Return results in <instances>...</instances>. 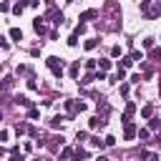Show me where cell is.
I'll return each instance as SVG.
<instances>
[{
  "mask_svg": "<svg viewBox=\"0 0 161 161\" xmlns=\"http://www.w3.org/2000/svg\"><path fill=\"white\" fill-rule=\"evenodd\" d=\"M38 116H40L38 108H28V118H38Z\"/></svg>",
  "mask_w": 161,
  "mask_h": 161,
  "instance_id": "cell-31",
  "label": "cell"
},
{
  "mask_svg": "<svg viewBox=\"0 0 161 161\" xmlns=\"http://www.w3.org/2000/svg\"><path fill=\"white\" fill-rule=\"evenodd\" d=\"M0 156H5V146L3 143H0Z\"/></svg>",
  "mask_w": 161,
  "mask_h": 161,
  "instance_id": "cell-42",
  "label": "cell"
},
{
  "mask_svg": "<svg viewBox=\"0 0 161 161\" xmlns=\"http://www.w3.org/2000/svg\"><path fill=\"white\" fill-rule=\"evenodd\" d=\"M33 30H35L38 35H45V33H48V28H45L43 18H35V20H33Z\"/></svg>",
  "mask_w": 161,
  "mask_h": 161,
  "instance_id": "cell-5",
  "label": "cell"
},
{
  "mask_svg": "<svg viewBox=\"0 0 161 161\" xmlns=\"http://www.w3.org/2000/svg\"><path fill=\"white\" fill-rule=\"evenodd\" d=\"M148 8H151V0H141V10H143V15L148 13Z\"/></svg>",
  "mask_w": 161,
  "mask_h": 161,
  "instance_id": "cell-29",
  "label": "cell"
},
{
  "mask_svg": "<svg viewBox=\"0 0 161 161\" xmlns=\"http://www.w3.org/2000/svg\"><path fill=\"white\" fill-rule=\"evenodd\" d=\"M106 78H108V75H106L103 70H96V80H106Z\"/></svg>",
  "mask_w": 161,
  "mask_h": 161,
  "instance_id": "cell-35",
  "label": "cell"
},
{
  "mask_svg": "<svg viewBox=\"0 0 161 161\" xmlns=\"http://www.w3.org/2000/svg\"><path fill=\"white\" fill-rule=\"evenodd\" d=\"M83 158H88V151L86 148H75L73 151V161H83Z\"/></svg>",
  "mask_w": 161,
  "mask_h": 161,
  "instance_id": "cell-11",
  "label": "cell"
},
{
  "mask_svg": "<svg viewBox=\"0 0 161 161\" xmlns=\"http://www.w3.org/2000/svg\"><path fill=\"white\" fill-rule=\"evenodd\" d=\"M13 86H15V78H13V75H5V78L0 80V88H3V91H10Z\"/></svg>",
  "mask_w": 161,
  "mask_h": 161,
  "instance_id": "cell-7",
  "label": "cell"
},
{
  "mask_svg": "<svg viewBox=\"0 0 161 161\" xmlns=\"http://www.w3.org/2000/svg\"><path fill=\"white\" fill-rule=\"evenodd\" d=\"M136 136H138L141 141H146V138L151 136V131H148V128H138V131H136Z\"/></svg>",
  "mask_w": 161,
  "mask_h": 161,
  "instance_id": "cell-22",
  "label": "cell"
},
{
  "mask_svg": "<svg viewBox=\"0 0 161 161\" xmlns=\"http://www.w3.org/2000/svg\"><path fill=\"white\" fill-rule=\"evenodd\" d=\"M116 75H118V80H126V68H118V73H116Z\"/></svg>",
  "mask_w": 161,
  "mask_h": 161,
  "instance_id": "cell-36",
  "label": "cell"
},
{
  "mask_svg": "<svg viewBox=\"0 0 161 161\" xmlns=\"http://www.w3.org/2000/svg\"><path fill=\"white\" fill-rule=\"evenodd\" d=\"M15 103H18V106H25V108H33V101H30L28 96H15Z\"/></svg>",
  "mask_w": 161,
  "mask_h": 161,
  "instance_id": "cell-8",
  "label": "cell"
},
{
  "mask_svg": "<svg viewBox=\"0 0 161 161\" xmlns=\"http://www.w3.org/2000/svg\"><path fill=\"white\" fill-rule=\"evenodd\" d=\"M128 80H131V83H141V75H138V73H133V75H131Z\"/></svg>",
  "mask_w": 161,
  "mask_h": 161,
  "instance_id": "cell-39",
  "label": "cell"
},
{
  "mask_svg": "<svg viewBox=\"0 0 161 161\" xmlns=\"http://www.w3.org/2000/svg\"><path fill=\"white\" fill-rule=\"evenodd\" d=\"M45 65L50 68V73H53L55 78H63L65 68H63V60H60V58H55V55H48V58H45Z\"/></svg>",
  "mask_w": 161,
  "mask_h": 161,
  "instance_id": "cell-1",
  "label": "cell"
},
{
  "mask_svg": "<svg viewBox=\"0 0 161 161\" xmlns=\"http://www.w3.org/2000/svg\"><path fill=\"white\" fill-rule=\"evenodd\" d=\"M28 88H30V91H38V83H35V78H30V80H28Z\"/></svg>",
  "mask_w": 161,
  "mask_h": 161,
  "instance_id": "cell-37",
  "label": "cell"
},
{
  "mask_svg": "<svg viewBox=\"0 0 161 161\" xmlns=\"http://www.w3.org/2000/svg\"><path fill=\"white\" fill-rule=\"evenodd\" d=\"M68 73H70V78H78V73H80V60H75V63L68 68Z\"/></svg>",
  "mask_w": 161,
  "mask_h": 161,
  "instance_id": "cell-14",
  "label": "cell"
},
{
  "mask_svg": "<svg viewBox=\"0 0 161 161\" xmlns=\"http://www.w3.org/2000/svg\"><path fill=\"white\" fill-rule=\"evenodd\" d=\"M106 123H108V121L101 118V116H91V118H88V126H91V128H98V126H106Z\"/></svg>",
  "mask_w": 161,
  "mask_h": 161,
  "instance_id": "cell-6",
  "label": "cell"
},
{
  "mask_svg": "<svg viewBox=\"0 0 161 161\" xmlns=\"http://www.w3.org/2000/svg\"><path fill=\"white\" fill-rule=\"evenodd\" d=\"M131 60H133V63H136V60H143V53H141V50H133V53H131Z\"/></svg>",
  "mask_w": 161,
  "mask_h": 161,
  "instance_id": "cell-28",
  "label": "cell"
},
{
  "mask_svg": "<svg viewBox=\"0 0 161 161\" xmlns=\"http://www.w3.org/2000/svg\"><path fill=\"white\" fill-rule=\"evenodd\" d=\"M68 3H73V0H68Z\"/></svg>",
  "mask_w": 161,
  "mask_h": 161,
  "instance_id": "cell-46",
  "label": "cell"
},
{
  "mask_svg": "<svg viewBox=\"0 0 161 161\" xmlns=\"http://www.w3.org/2000/svg\"><path fill=\"white\" fill-rule=\"evenodd\" d=\"M133 65V60H131V55H123L121 60H118V68H131Z\"/></svg>",
  "mask_w": 161,
  "mask_h": 161,
  "instance_id": "cell-16",
  "label": "cell"
},
{
  "mask_svg": "<svg viewBox=\"0 0 161 161\" xmlns=\"http://www.w3.org/2000/svg\"><path fill=\"white\" fill-rule=\"evenodd\" d=\"M96 45H98V38H88V40L83 43V48H86V50H93Z\"/></svg>",
  "mask_w": 161,
  "mask_h": 161,
  "instance_id": "cell-19",
  "label": "cell"
},
{
  "mask_svg": "<svg viewBox=\"0 0 161 161\" xmlns=\"http://www.w3.org/2000/svg\"><path fill=\"white\" fill-rule=\"evenodd\" d=\"M141 116H143V118H153V106H151V103L143 106V108H141Z\"/></svg>",
  "mask_w": 161,
  "mask_h": 161,
  "instance_id": "cell-18",
  "label": "cell"
},
{
  "mask_svg": "<svg viewBox=\"0 0 161 161\" xmlns=\"http://www.w3.org/2000/svg\"><path fill=\"white\" fill-rule=\"evenodd\" d=\"M60 158H63V161H68V158H73V148H70V146H65V148L60 151Z\"/></svg>",
  "mask_w": 161,
  "mask_h": 161,
  "instance_id": "cell-21",
  "label": "cell"
},
{
  "mask_svg": "<svg viewBox=\"0 0 161 161\" xmlns=\"http://www.w3.org/2000/svg\"><path fill=\"white\" fill-rule=\"evenodd\" d=\"M10 40H23V30L20 28H10Z\"/></svg>",
  "mask_w": 161,
  "mask_h": 161,
  "instance_id": "cell-15",
  "label": "cell"
},
{
  "mask_svg": "<svg viewBox=\"0 0 161 161\" xmlns=\"http://www.w3.org/2000/svg\"><path fill=\"white\" fill-rule=\"evenodd\" d=\"M91 143H93V146H98V148H103V146H106V143H103L98 136H93V138H91Z\"/></svg>",
  "mask_w": 161,
  "mask_h": 161,
  "instance_id": "cell-32",
  "label": "cell"
},
{
  "mask_svg": "<svg viewBox=\"0 0 161 161\" xmlns=\"http://www.w3.org/2000/svg\"><path fill=\"white\" fill-rule=\"evenodd\" d=\"M88 106L83 103V101H65V111H68V116H73V113H78V111H86Z\"/></svg>",
  "mask_w": 161,
  "mask_h": 161,
  "instance_id": "cell-2",
  "label": "cell"
},
{
  "mask_svg": "<svg viewBox=\"0 0 161 161\" xmlns=\"http://www.w3.org/2000/svg\"><path fill=\"white\" fill-rule=\"evenodd\" d=\"M111 55L118 58V55H121V45H113V48H111Z\"/></svg>",
  "mask_w": 161,
  "mask_h": 161,
  "instance_id": "cell-33",
  "label": "cell"
},
{
  "mask_svg": "<svg viewBox=\"0 0 161 161\" xmlns=\"http://www.w3.org/2000/svg\"><path fill=\"white\" fill-rule=\"evenodd\" d=\"M108 68H111V60H108V58H101V60H98V70H103V73H106Z\"/></svg>",
  "mask_w": 161,
  "mask_h": 161,
  "instance_id": "cell-20",
  "label": "cell"
},
{
  "mask_svg": "<svg viewBox=\"0 0 161 161\" xmlns=\"http://www.w3.org/2000/svg\"><path fill=\"white\" fill-rule=\"evenodd\" d=\"M25 5H28V0H18V3L13 5V13H15V15H20V13L25 10Z\"/></svg>",
  "mask_w": 161,
  "mask_h": 161,
  "instance_id": "cell-13",
  "label": "cell"
},
{
  "mask_svg": "<svg viewBox=\"0 0 161 161\" xmlns=\"http://www.w3.org/2000/svg\"><path fill=\"white\" fill-rule=\"evenodd\" d=\"M151 123H148V131H156V133H161V118H148Z\"/></svg>",
  "mask_w": 161,
  "mask_h": 161,
  "instance_id": "cell-12",
  "label": "cell"
},
{
  "mask_svg": "<svg viewBox=\"0 0 161 161\" xmlns=\"http://www.w3.org/2000/svg\"><path fill=\"white\" fill-rule=\"evenodd\" d=\"M103 143H106V146H113V143H116V138H113V136H106V138H103Z\"/></svg>",
  "mask_w": 161,
  "mask_h": 161,
  "instance_id": "cell-38",
  "label": "cell"
},
{
  "mask_svg": "<svg viewBox=\"0 0 161 161\" xmlns=\"http://www.w3.org/2000/svg\"><path fill=\"white\" fill-rule=\"evenodd\" d=\"M141 45H143V48H148V50H151V48H153V38H146V40H141Z\"/></svg>",
  "mask_w": 161,
  "mask_h": 161,
  "instance_id": "cell-30",
  "label": "cell"
},
{
  "mask_svg": "<svg viewBox=\"0 0 161 161\" xmlns=\"http://www.w3.org/2000/svg\"><path fill=\"white\" fill-rule=\"evenodd\" d=\"M15 133H18V136L28 133V126H25V123H18V126H15Z\"/></svg>",
  "mask_w": 161,
  "mask_h": 161,
  "instance_id": "cell-25",
  "label": "cell"
},
{
  "mask_svg": "<svg viewBox=\"0 0 161 161\" xmlns=\"http://www.w3.org/2000/svg\"><path fill=\"white\" fill-rule=\"evenodd\" d=\"M148 161H158V156L156 153H148Z\"/></svg>",
  "mask_w": 161,
  "mask_h": 161,
  "instance_id": "cell-41",
  "label": "cell"
},
{
  "mask_svg": "<svg viewBox=\"0 0 161 161\" xmlns=\"http://www.w3.org/2000/svg\"><path fill=\"white\" fill-rule=\"evenodd\" d=\"M0 48H3V50H8V48H10V43H8L5 38H0Z\"/></svg>",
  "mask_w": 161,
  "mask_h": 161,
  "instance_id": "cell-40",
  "label": "cell"
},
{
  "mask_svg": "<svg viewBox=\"0 0 161 161\" xmlns=\"http://www.w3.org/2000/svg\"><path fill=\"white\" fill-rule=\"evenodd\" d=\"M136 131H138V128H136L133 121H126V123H123V138H126V141H133V138H136Z\"/></svg>",
  "mask_w": 161,
  "mask_h": 161,
  "instance_id": "cell-3",
  "label": "cell"
},
{
  "mask_svg": "<svg viewBox=\"0 0 161 161\" xmlns=\"http://www.w3.org/2000/svg\"><path fill=\"white\" fill-rule=\"evenodd\" d=\"M133 111H136V106H133V103H126V111H123V123H126V121H131Z\"/></svg>",
  "mask_w": 161,
  "mask_h": 161,
  "instance_id": "cell-9",
  "label": "cell"
},
{
  "mask_svg": "<svg viewBox=\"0 0 161 161\" xmlns=\"http://www.w3.org/2000/svg\"><path fill=\"white\" fill-rule=\"evenodd\" d=\"M63 121H68V116H55V118H50V128H60Z\"/></svg>",
  "mask_w": 161,
  "mask_h": 161,
  "instance_id": "cell-10",
  "label": "cell"
},
{
  "mask_svg": "<svg viewBox=\"0 0 161 161\" xmlns=\"http://www.w3.org/2000/svg\"><path fill=\"white\" fill-rule=\"evenodd\" d=\"M86 68H88V70L93 73V70L98 68V60H93V58H88V60H86Z\"/></svg>",
  "mask_w": 161,
  "mask_h": 161,
  "instance_id": "cell-23",
  "label": "cell"
},
{
  "mask_svg": "<svg viewBox=\"0 0 161 161\" xmlns=\"http://www.w3.org/2000/svg\"><path fill=\"white\" fill-rule=\"evenodd\" d=\"M68 45H70V48H75V45H78V35H75V33H70V35H68Z\"/></svg>",
  "mask_w": 161,
  "mask_h": 161,
  "instance_id": "cell-24",
  "label": "cell"
},
{
  "mask_svg": "<svg viewBox=\"0 0 161 161\" xmlns=\"http://www.w3.org/2000/svg\"><path fill=\"white\" fill-rule=\"evenodd\" d=\"M98 18V10H93V8H88V10H83L80 13V18L78 20H83V23H88V20H96Z\"/></svg>",
  "mask_w": 161,
  "mask_h": 161,
  "instance_id": "cell-4",
  "label": "cell"
},
{
  "mask_svg": "<svg viewBox=\"0 0 161 161\" xmlns=\"http://www.w3.org/2000/svg\"><path fill=\"white\" fill-rule=\"evenodd\" d=\"M3 3H8V0H3Z\"/></svg>",
  "mask_w": 161,
  "mask_h": 161,
  "instance_id": "cell-45",
  "label": "cell"
},
{
  "mask_svg": "<svg viewBox=\"0 0 161 161\" xmlns=\"http://www.w3.org/2000/svg\"><path fill=\"white\" fill-rule=\"evenodd\" d=\"M96 161H108V158H106V156H98V158H96Z\"/></svg>",
  "mask_w": 161,
  "mask_h": 161,
  "instance_id": "cell-43",
  "label": "cell"
},
{
  "mask_svg": "<svg viewBox=\"0 0 161 161\" xmlns=\"http://www.w3.org/2000/svg\"><path fill=\"white\" fill-rule=\"evenodd\" d=\"M93 80H96V73H86V75H83V80H78V83H80V86H91Z\"/></svg>",
  "mask_w": 161,
  "mask_h": 161,
  "instance_id": "cell-17",
  "label": "cell"
},
{
  "mask_svg": "<svg viewBox=\"0 0 161 161\" xmlns=\"http://www.w3.org/2000/svg\"><path fill=\"white\" fill-rule=\"evenodd\" d=\"M73 33H75V35H83V33H86V23H78V25H75V30H73Z\"/></svg>",
  "mask_w": 161,
  "mask_h": 161,
  "instance_id": "cell-27",
  "label": "cell"
},
{
  "mask_svg": "<svg viewBox=\"0 0 161 161\" xmlns=\"http://www.w3.org/2000/svg\"><path fill=\"white\" fill-rule=\"evenodd\" d=\"M25 73H30V68L28 65H18V75H25Z\"/></svg>",
  "mask_w": 161,
  "mask_h": 161,
  "instance_id": "cell-34",
  "label": "cell"
},
{
  "mask_svg": "<svg viewBox=\"0 0 161 161\" xmlns=\"http://www.w3.org/2000/svg\"><path fill=\"white\" fill-rule=\"evenodd\" d=\"M0 121H3V111H0Z\"/></svg>",
  "mask_w": 161,
  "mask_h": 161,
  "instance_id": "cell-44",
  "label": "cell"
},
{
  "mask_svg": "<svg viewBox=\"0 0 161 161\" xmlns=\"http://www.w3.org/2000/svg\"><path fill=\"white\" fill-rule=\"evenodd\" d=\"M148 58H161V48H156V45H153V48L148 50Z\"/></svg>",
  "mask_w": 161,
  "mask_h": 161,
  "instance_id": "cell-26",
  "label": "cell"
}]
</instances>
